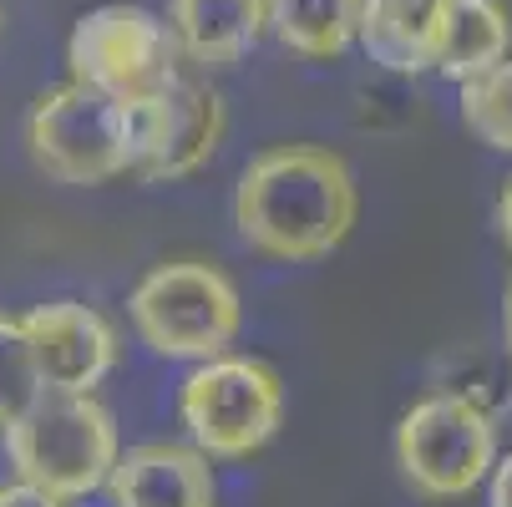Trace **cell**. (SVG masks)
<instances>
[{"mask_svg": "<svg viewBox=\"0 0 512 507\" xmlns=\"http://www.w3.org/2000/svg\"><path fill=\"white\" fill-rule=\"evenodd\" d=\"M26 148L31 163L66 188L112 183L132 173V107L87 82H61L36 97Z\"/></svg>", "mask_w": 512, "mask_h": 507, "instance_id": "277c9868", "label": "cell"}, {"mask_svg": "<svg viewBox=\"0 0 512 507\" xmlns=\"http://www.w3.org/2000/svg\"><path fill=\"white\" fill-rule=\"evenodd\" d=\"M462 122L477 142L512 153V61H497L462 82Z\"/></svg>", "mask_w": 512, "mask_h": 507, "instance_id": "2e32d148", "label": "cell"}, {"mask_svg": "<svg viewBox=\"0 0 512 507\" xmlns=\"http://www.w3.org/2000/svg\"><path fill=\"white\" fill-rule=\"evenodd\" d=\"M284 421V381L254 355H213L183 381V426L203 457L239 462Z\"/></svg>", "mask_w": 512, "mask_h": 507, "instance_id": "8992f818", "label": "cell"}, {"mask_svg": "<svg viewBox=\"0 0 512 507\" xmlns=\"http://www.w3.org/2000/svg\"><path fill=\"white\" fill-rule=\"evenodd\" d=\"M355 208V178L345 158L325 148H269L234 188V224L244 244L284 264L335 254L355 229Z\"/></svg>", "mask_w": 512, "mask_h": 507, "instance_id": "6da1fadb", "label": "cell"}, {"mask_svg": "<svg viewBox=\"0 0 512 507\" xmlns=\"http://www.w3.org/2000/svg\"><path fill=\"white\" fill-rule=\"evenodd\" d=\"M224 122V97L183 66L163 92L132 102V173L142 183L198 173L224 142Z\"/></svg>", "mask_w": 512, "mask_h": 507, "instance_id": "ba28073f", "label": "cell"}, {"mask_svg": "<svg viewBox=\"0 0 512 507\" xmlns=\"http://www.w3.org/2000/svg\"><path fill=\"white\" fill-rule=\"evenodd\" d=\"M168 26L193 66H234L269 36V0H168Z\"/></svg>", "mask_w": 512, "mask_h": 507, "instance_id": "8fae6325", "label": "cell"}, {"mask_svg": "<svg viewBox=\"0 0 512 507\" xmlns=\"http://www.w3.org/2000/svg\"><path fill=\"white\" fill-rule=\"evenodd\" d=\"M365 0H269V31L279 46L330 61L360 41Z\"/></svg>", "mask_w": 512, "mask_h": 507, "instance_id": "5bb4252c", "label": "cell"}, {"mask_svg": "<svg viewBox=\"0 0 512 507\" xmlns=\"http://www.w3.org/2000/svg\"><path fill=\"white\" fill-rule=\"evenodd\" d=\"M502 340H507V355H512V284H507V305H502Z\"/></svg>", "mask_w": 512, "mask_h": 507, "instance_id": "ffe728a7", "label": "cell"}, {"mask_svg": "<svg viewBox=\"0 0 512 507\" xmlns=\"http://www.w3.org/2000/svg\"><path fill=\"white\" fill-rule=\"evenodd\" d=\"M107 487L112 507H218L208 457L198 447H173V442L122 452Z\"/></svg>", "mask_w": 512, "mask_h": 507, "instance_id": "30bf717a", "label": "cell"}, {"mask_svg": "<svg viewBox=\"0 0 512 507\" xmlns=\"http://www.w3.org/2000/svg\"><path fill=\"white\" fill-rule=\"evenodd\" d=\"M16 477L77 502L112 482L122 447L117 421L97 391H41V401L0 431Z\"/></svg>", "mask_w": 512, "mask_h": 507, "instance_id": "7a4b0ae2", "label": "cell"}, {"mask_svg": "<svg viewBox=\"0 0 512 507\" xmlns=\"http://www.w3.org/2000/svg\"><path fill=\"white\" fill-rule=\"evenodd\" d=\"M127 315L153 355L193 360V366L224 355L244 325V305L229 274H218L213 264H198V259L148 269L127 295Z\"/></svg>", "mask_w": 512, "mask_h": 507, "instance_id": "3957f363", "label": "cell"}, {"mask_svg": "<svg viewBox=\"0 0 512 507\" xmlns=\"http://www.w3.org/2000/svg\"><path fill=\"white\" fill-rule=\"evenodd\" d=\"M497 224H502V239L512 244V178H507V188H502V198H497Z\"/></svg>", "mask_w": 512, "mask_h": 507, "instance_id": "d6986e66", "label": "cell"}, {"mask_svg": "<svg viewBox=\"0 0 512 507\" xmlns=\"http://www.w3.org/2000/svg\"><path fill=\"white\" fill-rule=\"evenodd\" d=\"M396 467L421 497H467L497 467V416L457 391H431L396 426Z\"/></svg>", "mask_w": 512, "mask_h": 507, "instance_id": "5b68a950", "label": "cell"}, {"mask_svg": "<svg viewBox=\"0 0 512 507\" xmlns=\"http://www.w3.org/2000/svg\"><path fill=\"white\" fill-rule=\"evenodd\" d=\"M46 391H97L117 366V330L82 300H51L21 315Z\"/></svg>", "mask_w": 512, "mask_h": 507, "instance_id": "9c48e42d", "label": "cell"}, {"mask_svg": "<svg viewBox=\"0 0 512 507\" xmlns=\"http://www.w3.org/2000/svg\"><path fill=\"white\" fill-rule=\"evenodd\" d=\"M183 46L168 21L142 6H97L66 36L71 82H87L117 102H142L183 71Z\"/></svg>", "mask_w": 512, "mask_h": 507, "instance_id": "52a82bcc", "label": "cell"}, {"mask_svg": "<svg viewBox=\"0 0 512 507\" xmlns=\"http://www.w3.org/2000/svg\"><path fill=\"white\" fill-rule=\"evenodd\" d=\"M0 507H66V497H56V492H46V487L21 477V482L0 487Z\"/></svg>", "mask_w": 512, "mask_h": 507, "instance_id": "e0dca14e", "label": "cell"}, {"mask_svg": "<svg viewBox=\"0 0 512 507\" xmlns=\"http://www.w3.org/2000/svg\"><path fill=\"white\" fill-rule=\"evenodd\" d=\"M492 507H512V452L492 467Z\"/></svg>", "mask_w": 512, "mask_h": 507, "instance_id": "ac0fdd59", "label": "cell"}, {"mask_svg": "<svg viewBox=\"0 0 512 507\" xmlns=\"http://www.w3.org/2000/svg\"><path fill=\"white\" fill-rule=\"evenodd\" d=\"M41 391H46V381L36 366V345H31L26 320L0 315V431L21 421L41 401Z\"/></svg>", "mask_w": 512, "mask_h": 507, "instance_id": "9a60e30c", "label": "cell"}, {"mask_svg": "<svg viewBox=\"0 0 512 507\" xmlns=\"http://www.w3.org/2000/svg\"><path fill=\"white\" fill-rule=\"evenodd\" d=\"M512 46V21L502 0H452V11L442 21V36H436V66L442 77L467 82L477 71L507 61Z\"/></svg>", "mask_w": 512, "mask_h": 507, "instance_id": "4fadbf2b", "label": "cell"}, {"mask_svg": "<svg viewBox=\"0 0 512 507\" xmlns=\"http://www.w3.org/2000/svg\"><path fill=\"white\" fill-rule=\"evenodd\" d=\"M447 11H452V0H365L360 46L386 71H406V77L431 71Z\"/></svg>", "mask_w": 512, "mask_h": 507, "instance_id": "7c38bea8", "label": "cell"}]
</instances>
